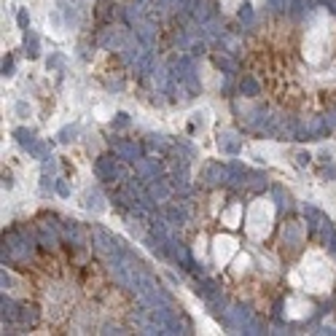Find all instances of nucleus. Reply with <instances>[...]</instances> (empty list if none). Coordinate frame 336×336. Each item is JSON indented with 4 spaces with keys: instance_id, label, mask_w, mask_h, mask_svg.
Masks as SVG:
<instances>
[{
    "instance_id": "1",
    "label": "nucleus",
    "mask_w": 336,
    "mask_h": 336,
    "mask_svg": "<svg viewBox=\"0 0 336 336\" xmlns=\"http://www.w3.org/2000/svg\"><path fill=\"white\" fill-rule=\"evenodd\" d=\"M14 135H16V140H19V143H22V145H30V143H33V135H30V132H27V129H16V132H14Z\"/></svg>"
},
{
    "instance_id": "3",
    "label": "nucleus",
    "mask_w": 336,
    "mask_h": 336,
    "mask_svg": "<svg viewBox=\"0 0 336 336\" xmlns=\"http://www.w3.org/2000/svg\"><path fill=\"white\" fill-rule=\"evenodd\" d=\"M73 135H76V129H62V135H59V140H62V143H68V140H73Z\"/></svg>"
},
{
    "instance_id": "2",
    "label": "nucleus",
    "mask_w": 336,
    "mask_h": 336,
    "mask_svg": "<svg viewBox=\"0 0 336 336\" xmlns=\"http://www.w3.org/2000/svg\"><path fill=\"white\" fill-rule=\"evenodd\" d=\"M242 89H245V91H250V95H256V91H258L256 81H250V78H245V81H242Z\"/></svg>"
},
{
    "instance_id": "5",
    "label": "nucleus",
    "mask_w": 336,
    "mask_h": 336,
    "mask_svg": "<svg viewBox=\"0 0 336 336\" xmlns=\"http://www.w3.org/2000/svg\"><path fill=\"white\" fill-rule=\"evenodd\" d=\"M27 24H30V19H27V14H24V11H19V27H24V30H27Z\"/></svg>"
},
{
    "instance_id": "4",
    "label": "nucleus",
    "mask_w": 336,
    "mask_h": 336,
    "mask_svg": "<svg viewBox=\"0 0 336 336\" xmlns=\"http://www.w3.org/2000/svg\"><path fill=\"white\" fill-rule=\"evenodd\" d=\"M11 70H14V62L11 59H3V73H6V76H11Z\"/></svg>"
}]
</instances>
